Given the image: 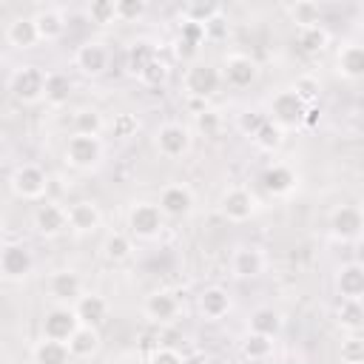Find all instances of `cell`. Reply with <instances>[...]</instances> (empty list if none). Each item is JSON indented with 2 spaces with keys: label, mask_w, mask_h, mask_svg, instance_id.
Listing matches in <instances>:
<instances>
[{
  "label": "cell",
  "mask_w": 364,
  "mask_h": 364,
  "mask_svg": "<svg viewBox=\"0 0 364 364\" xmlns=\"http://www.w3.org/2000/svg\"><path fill=\"white\" fill-rule=\"evenodd\" d=\"M222 82H225L222 71L216 65H210V63H202V60L188 63V68L182 74V91L196 102H205L208 97H213Z\"/></svg>",
  "instance_id": "6da1fadb"
},
{
  "label": "cell",
  "mask_w": 364,
  "mask_h": 364,
  "mask_svg": "<svg viewBox=\"0 0 364 364\" xmlns=\"http://www.w3.org/2000/svg\"><path fill=\"white\" fill-rule=\"evenodd\" d=\"M46 80H48V71H43L40 65H20L9 77V94L20 105H37L46 100Z\"/></svg>",
  "instance_id": "7a4b0ae2"
},
{
  "label": "cell",
  "mask_w": 364,
  "mask_h": 364,
  "mask_svg": "<svg viewBox=\"0 0 364 364\" xmlns=\"http://www.w3.org/2000/svg\"><path fill=\"white\" fill-rule=\"evenodd\" d=\"M9 188L23 202H40L48 191V173L37 162H20L9 176Z\"/></svg>",
  "instance_id": "3957f363"
},
{
  "label": "cell",
  "mask_w": 364,
  "mask_h": 364,
  "mask_svg": "<svg viewBox=\"0 0 364 364\" xmlns=\"http://www.w3.org/2000/svg\"><path fill=\"white\" fill-rule=\"evenodd\" d=\"M307 108H310V105H307L293 88H284V91H279V94L270 100V111H267V117H270L279 128L293 131V128H301V125H304Z\"/></svg>",
  "instance_id": "277c9868"
},
{
  "label": "cell",
  "mask_w": 364,
  "mask_h": 364,
  "mask_svg": "<svg viewBox=\"0 0 364 364\" xmlns=\"http://www.w3.org/2000/svg\"><path fill=\"white\" fill-rule=\"evenodd\" d=\"M128 230L134 239L151 242L165 230V213L156 202H134L128 210Z\"/></svg>",
  "instance_id": "5b68a950"
},
{
  "label": "cell",
  "mask_w": 364,
  "mask_h": 364,
  "mask_svg": "<svg viewBox=\"0 0 364 364\" xmlns=\"http://www.w3.org/2000/svg\"><path fill=\"white\" fill-rule=\"evenodd\" d=\"M65 162L77 171H91L102 162V154H105V145L100 136H88V134H71L68 142H65Z\"/></svg>",
  "instance_id": "8992f818"
},
{
  "label": "cell",
  "mask_w": 364,
  "mask_h": 364,
  "mask_svg": "<svg viewBox=\"0 0 364 364\" xmlns=\"http://www.w3.org/2000/svg\"><path fill=\"white\" fill-rule=\"evenodd\" d=\"M80 316L74 310V304H54L51 310H46L43 316V338H51V341H65L80 330Z\"/></svg>",
  "instance_id": "52a82bcc"
},
{
  "label": "cell",
  "mask_w": 364,
  "mask_h": 364,
  "mask_svg": "<svg viewBox=\"0 0 364 364\" xmlns=\"http://www.w3.org/2000/svg\"><path fill=\"white\" fill-rule=\"evenodd\" d=\"M34 270V256L23 242H6L0 250V276L6 282H23Z\"/></svg>",
  "instance_id": "ba28073f"
},
{
  "label": "cell",
  "mask_w": 364,
  "mask_h": 364,
  "mask_svg": "<svg viewBox=\"0 0 364 364\" xmlns=\"http://www.w3.org/2000/svg\"><path fill=\"white\" fill-rule=\"evenodd\" d=\"M191 142H193L191 128H188V125H179V122H165V125H159L156 134H154V145H156V151H159L165 159H179V156H185V154L191 151Z\"/></svg>",
  "instance_id": "9c48e42d"
},
{
  "label": "cell",
  "mask_w": 364,
  "mask_h": 364,
  "mask_svg": "<svg viewBox=\"0 0 364 364\" xmlns=\"http://www.w3.org/2000/svg\"><path fill=\"white\" fill-rule=\"evenodd\" d=\"M330 233L338 242H355L364 236V210L358 205H341L330 213Z\"/></svg>",
  "instance_id": "30bf717a"
},
{
  "label": "cell",
  "mask_w": 364,
  "mask_h": 364,
  "mask_svg": "<svg viewBox=\"0 0 364 364\" xmlns=\"http://www.w3.org/2000/svg\"><path fill=\"white\" fill-rule=\"evenodd\" d=\"M74 65L85 74V77H100L108 71L111 65V51L105 43L100 40H85L82 46H77L74 51Z\"/></svg>",
  "instance_id": "8fae6325"
},
{
  "label": "cell",
  "mask_w": 364,
  "mask_h": 364,
  "mask_svg": "<svg viewBox=\"0 0 364 364\" xmlns=\"http://www.w3.org/2000/svg\"><path fill=\"white\" fill-rule=\"evenodd\" d=\"M259 202L256 196L247 191V188H228L219 199V213L228 219V222H247L253 213H256Z\"/></svg>",
  "instance_id": "7c38bea8"
},
{
  "label": "cell",
  "mask_w": 364,
  "mask_h": 364,
  "mask_svg": "<svg viewBox=\"0 0 364 364\" xmlns=\"http://www.w3.org/2000/svg\"><path fill=\"white\" fill-rule=\"evenodd\" d=\"M222 80L228 82V85H233V88H247V85H253L256 82V77H259V63L253 60V57H247V54H228L225 60H222Z\"/></svg>",
  "instance_id": "4fadbf2b"
},
{
  "label": "cell",
  "mask_w": 364,
  "mask_h": 364,
  "mask_svg": "<svg viewBox=\"0 0 364 364\" xmlns=\"http://www.w3.org/2000/svg\"><path fill=\"white\" fill-rule=\"evenodd\" d=\"M179 296L182 293H173V290H154V293H148L145 304H142L145 318L154 321V324H171L179 316Z\"/></svg>",
  "instance_id": "5bb4252c"
},
{
  "label": "cell",
  "mask_w": 364,
  "mask_h": 364,
  "mask_svg": "<svg viewBox=\"0 0 364 364\" xmlns=\"http://www.w3.org/2000/svg\"><path fill=\"white\" fill-rule=\"evenodd\" d=\"M156 205L162 208L165 219H185V216L193 210V191H191L188 185H182V182L165 185Z\"/></svg>",
  "instance_id": "9a60e30c"
},
{
  "label": "cell",
  "mask_w": 364,
  "mask_h": 364,
  "mask_svg": "<svg viewBox=\"0 0 364 364\" xmlns=\"http://www.w3.org/2000/svg\"><path fill=\"white\" fill-rule=\"evenodd\" d=\"M264 250L256 247V245H239L233 253H230V273L236 279H256L264 273Z\"/></svg>",
  "instance_id": "2e32d148"
},
{
  "label": "cell",
  "mask_w": 364,
  "mask_h": 364,
  "mask_svg": "<svg viewBox=\"0 0 364 364\" xmlns=\"http://www.w3.org/2000/svg\"><path fill=\"white\" fill-rule=\"evenodd\" d=\"M102 225V210L94 199H77L68 205V230L74 233H94Z\"/></svg>",
  "instance_id": "e0dca14e"
},
{
  "label": "cell",
  "mask_w": 364,
  "mask_h": 364,
  "mask_svg": "<svg viewBox=\"0 0 364 364\" xmlns=\"http://www.w3.org/2000/svg\"><path fill=\"white\" fill-rule=\"evenodd\" d=\"M34 230L46 239L60 236L63 230H68V208H63L57 202H43L34 210Z\"/></svg>",
  "instance_id": "ac0fdd59"
},
{
  "label": "cell",
  "mask_w": 364,
  "mask_h": 364,
  "mask_svg": "<svg viewBox=\"0 0 364 364\" xmlns=\"http://www.w3.org/2000/svg\"><path fill=\"white\" fill-rule=\"evenodd\" d=\"M48 293H51V299H57L60 304H74L85 290H82L80 273H74V270H57V273H51V279H48Z\"/></svg>",
  "instance_id": "d6986e66"
},
{
  "label": "cell",
  "mask_w": 364,
  "mask_h": 364,
  "mask_svg": "<svg viewBox=\"0 0 364 364\" xmlns=\"http://www.w3.org/2000/svg\"><path fill=\"white\" fill-rule=\"evenodd\" d=\"M6 43H9L11 48H20V51H28V48H34L37 43H43L34 17H14V20L6 26Z\"/></svg>",
  "instance_id": "ffe728a7"
},
{
  "label": "cell",
  "mask_w": 364,
  "mask_h": 364,
  "mask_svg": "<svg viewBox=\"0 0 364 364\" xmlns=\"http://www.w3.org/2000/svg\"><path fill=\"white\" fill-rule=\"evenodd\" d=\"M199 313L208 318V321H219L230 313V293L219 284H210L199 293Z\"/></svg>",
  "instance_id": "44dd1931"
},
{
  "label": "cell",
  "mask_w": 364,
  "mask_h": 364,
  "mask_svg": "<svg viewBox=\"0 0 364 364\" xmlns=\"http://www.w3.org/2000/svg\"><path fill=\"white\" fill-rule=\"evenodd\" d=\"M336 290H338L341 299L364 301V267H358L355 262L338 267V273H336Z\"/></svg>",
  "instance_id": "7402d4cb"
},
{
  "label": "cell",
  "mask_w": 364,
  "mask_h": 364,
  "mask_svg": "<svg viewBox=\"0 0 364 364\" xmlns=\"http://www.w3.org/2000/svg\"><path fill=\"white\" fill-rule=\"evenodd\" d=\"M296 182H299V179H296V171L287 168V165H282V162L264 168V173H262V188H264L270 196H287V193L296 188Z\"/></svg>",
  "instance_id": "603a6c76"
},
{
  "label": "cell",
  "mask_w": 364,
  "mask_h": 364,
  "mask_svg": "<svg viewBox=\"0 0 364 364\" xmlns=\"http://www.w3.org/2000/svg\"><path fill=\"white\" fill-rule=\"evenodd\" d=\"M74 310H77V316H80L82 324L100 327V324L105 321V316H108V301H105L100 293H82V296L74 301Z\"/></svg>",
  "instance_id": "cb8c5ba5"
},
{
  "label": "cell",
  "mask_w": 364,
  "mask_h": 364,
  "mask_svg": "<svg viewBox=\"0 0 364 364\" xmlns=\"http://www.w3.org/2000/svg\"><path fill=\"white\" fill-rule=\"evenodd\" d=\"M338 74L347 80H361L364 77V43H347L341 46L338 57H336Z\"/></svg>",
  "instance_id": "d4e9b609"
},
{
  "label": "cell",
  "mask_w": 364,
  "mask_h": 364,
  "mask_svg": "<svg viewBox=\"0 0 364 364\" xmlns=\"http://www.w3.org/2000/svg\"><path fill=\"white\" fill-rule=\"evenodd\" d=\"M34 23H37V31H40L43 43H54V40H60L65 34V14L60 9H51V6L40 9L34 14Z\"/></svg>",
  "instance_id": "484cf974"
},
{
  "label": "cell",
  "mask_w": 364,
  "mask_h": 364,
  "mask_svg": "<svg viewBox=\"0 0 364 364\" xmlns=\"http://www.w3.org/2000/svg\"><path fill=\"white\" fill-rule=\"evenodd\" d=\"M71 350L65 341H51V338H40L31 350V361L34 364H71Z\"/></svg>",
  "instance_id": "4316f807"
},
{
  "label": "cell",
  "mask_w": 364,
  "mask_h": 364,
  "mask_svg": "<svg viewBox=\"0 0 364 364\" xmlns=\"http://www.w3.org/2000/svg\"><path fill=\"white\" fill-rule=\"evenodd\" d=\"M156 57H159V54H156V46H154L151 40H134V43L128 46L125 65H128V71H131L134 77H139Z\"/></svg>",
  "instance_id": "83f0119b"
},
{
  "label": "cell",
  "mask_w": 364,
  "mask_h": 364,
  "mask_svg": "<svg viewBox=\"0 0 364 364\" xmlns=\"http://www.w3.org/2000/svg\"><path fill=\"white\" fill-rule=\"evenodd\" d=\"M71 94H74L71 77L65 71H48V80H46V102L54 105V108H60V105H65L71 100Z\"/></svg>",
  "instance_id": "f1b7e54d"
},
{
  "label": "cell",
  "mask_w": 364,
  "mask_h": 364,
  "mask_svg": "<svg viewBox=\"0 0 364 364\" xmlns=\"http://www.w3.org/2000/svg\"><path fill=\"white\" fill-rule=\"evenodd\" d=\"M247 330L250 333H259V336L276 338L282 333V316H279V310H273V307H256L250 313V318H247Z\"/></svg>",
  "instance_id": "f546056e"
},
{
  "label": "cell",
  "mask_w": 364,
  "mask_h": 364,
  "mask_svg": "<svg viewBox=\"0 0 364 364\" xmlns=\"http://www.w3.org/2000/svg\"><path fill=\"white\" fill-rule=\"evenodd\" d=\"M68 350H71L74 358H91L100 350V330L88 327V324H80V330L68 338Z\"/></svg>",
  "instance_id": "4dcf8cb0"
},
{
  "label": "cell",
  "mask_w": 364,
  "mask_h": 364,
  "mask_svg": "<svg viewBox=\"0 0 364 364\" xmlns=\"http://www.w3.org/2000/svg\"><path fill=\"white\" fill-rule=\"evenodd\" d=\"M131 253H134V239H131V233L114 230V233L105 236V242H102V256H105L108 262L119 264V262L131 259Z\"/></svg>",
  "instance_id": "1f68e13d"
},
{
  "label": "cell",
  "mask_w": 364,
  "mask_h": 364,
  "mask_svg": "<svg viewBox=\"0 0 364 364\" xmlns=\"http://www.w3.org/2000/svg\"><path fill=\"white\" fill-rule=\"evenodd\" d=\"M296 43H299V48L304 54H321L330 46V31L318 23V26H310V28L296 31Z\"/></svg>",
  "instance_id": "d6a6232c"
},
{
  "label": "cell",
  "mask_w": 364,
  "mask_h": 364,
  "mask_svg": "<svg viewBox=\"0 0 364 364\" xmlns=\"http://www.w3.org/2000/svg\"><path fill=\"white\" fill-rule=\"evenodd\" d=\"M242 355L247 361H267L273 355V338L247 330V336L242 338Z\"/></svg>",
  "instance_id": "836d02e7"
},
{
  "label": "cell",
  "mask_w": 364,
  "mask_h": 364,
  "mask_svg": "<svg viewBox=\"0 0 364 364\" xmlns=\"http://www.w3.org/2000/svg\"><path fill=\"white\" fill-rule=\"evenodd\" d=\"M287 14H290V20L296 23L299 31L321 23V9H318L316 3H310V0H299V3L287 6Z\"/></svg>",
  "instance_id": "e575fe53"
},
{
  "label": "cell",
  "mask_w": 364,
  "mask_h": 364,
  "mask_svg": "<svg viewBox=\"0 0 364 364\" xmlns=\"http://www.w3.org/2000/svg\"><path fill=\"white\" fill-rule=\"evenodd\" d=\"M219 14H222L219 3H202V0H193V3H188L182 9V20H191V23H199V26L213 23Z\"/></svg>",
  "instance_id": "d590c367"
},
{
  "label": "cell",
  "mask_w": 364,
  "mask_h": 364,
  "mask_svg": "<svg viewBox=\"0 0 364 364\" xmlns=\"http://www.w3.org/2000/svg\"><path fill=\"white\" fill-rule=\"evenodd\" d=\"M105 128V119L97 108H82L74 114V134H88V136H100Z\"/></svg>",
  "instance_id": "8d00e7d4"
},
{
  "label": "cell",
  "mask_w": 364,
  "mask_h": 364,
  "mask_svg": "<svg viewBox=\"0 0 364 364\" xmlns=\"http://www.w3.org/2000/svg\"><path fill=\"white\" fill-rule=\"evenodd\" d=\"M282 142H284V128H279L273 119H267V122L259 128V134L253 136V145H256L259 151H267V154L279 151Z\"/></svg>",
  "instance_id": "74e56055"
},
{
  "label": "cell",
  "mask_w": 364,
  "mask_h": 364,
  "mask_svg": "<svg viewBox=\"0 0 364 364\" xmlns=\"http://www.w3.org/2000/svg\"><path fill=\"white\" fill-rule=\"evenodd\" d=\"M338 324L350 333L361 330L364 327V301H350V299H341L338 304Z\"/></svg>",
  "instance_id": "f35d334b"
},
{
  "label": "cell",
  "mask_w": 364,
  "mask_h": 364,
  "mask_svg": "<svg viewBox=\"0 0 364 364\" xmlns=\"http://www.w3.org/2000/svg\"><path fill=\"white\" fill-rule=\"evenodd\" d=\"M338 358H341V364H364V338L355 336V333H350L347 338H341Z\"/></svg>",
  "instance_id": "ab89813d"
},
{
  "label": "cell",
  "mask_w": 364,
  "mask_h": 364,
  "mask_svg": "<svg viewBox=\"0 0 364 364\" xmlns=\"http://www.w3.org/2000/svg\"><path fill=\"white\" fill-rule=\"evenodd\" d=\"M267 119H270V117H267L264 111H259V108H247V111H242V114L236 117V128H239L245 136L253 139V136L259 134V128H262Z\"/></svg>",
  "instance_id": "60d3db41"
},
{
  "label": "cell",
  "mask_w": 364,
  "mask_h": 364,
  "mask_svg": "<svg viewBox=\"0 0 364 364\" xmlns=\"http://www.w3.org/2000/svg\"><path fill=\"white\" fill-rule=\"evenodd\" d=\"M88 20L97 23V26H108V23H117V3L114 0H97L85 9Z\"/></svg>",
  "instance_id": "b9f144b4"
},
{
  "label": "cell",
  "mask_w": 364,
  "mask_h": 364,
  "mask_svg": "<svg viewBox=\"0 0 364 364\" xmlns=\"http://www.w3.org/2000/svg\"><path fill=\"white\" fill-rule=\"evenodd\" d=\"M293 91H296L307 105H313V102H316V97L321 94V82H318V77H316V74H301V77H296Z\"/></svg>",
  "instance_id": "7bdbcfd3"
},
{
  "label": "cell",
  "mask_w": 364,
  "mask_h": 364,
  "mask_svg": "<svg viewBox=\"0 0 364 364\" xmlns=\"http://www.w3.org/2000/svg\"><path fill=\"white\" fill-rule=\"evenodd\" d=\"M148 11L145 0H117V23H134Z\"/></svg>",
  "instance_id": "ee69618b"
},
{
  "label": "cell",
  "mask_w": 364,
  "mask_h": 364,
  "mask_svg": "<svg viewBox=\"0 0 364 364\" xmlns=\"http://www.w3.org/2000/svg\"><path fill=\"white\" fill-rule=\"evenodd\" d=\"M139 80L145 82V85H151V88H159V85H165V80H168V63L162 60V57H156L142 74H139Z\"/></svg>",
  "instance_id": "f6af8a7d"
},
{
  "label": "cell",
  "mask_w": 364,
  "mask_h": 364,
  "mask_svg": "<svg viewBox=\"0 0 364 364\" xmlns=\"http://www.w3.org/2000/svg\"><path fill=\"white\" fill-rule=\"evenodd\" d=\"M179 40H185V43H191V46H202L205 40H208V28L205 26H199V23H191V20H182L179 23Z\"/></svg>",
  "instance_id": "bcb514c9"
},
{
  "label": "cell",
  "mask_w": 364,
  "mask_h": 364,
  "mask_svg": "<svg viewBox=\"0 0 364 364\" xmlns=\"http://www.w3.org/2000/svg\"><path fill=\"white\" fill-rule=\"evenodd\" d=\"M136 128H139V119H136L134 114H117L114 122H111V131H114V136H119V139L134 136Z\"/></svg>",
  "instance_id": "7dc6e473"
},
{
  "label": "cell",
  "mask_w": 364,
  "mask_h": 364,
  "mask_svg": "<svg viewBox=\"0 0 364 364\" xmlns=\"http://www.w3.org/2000/svg\"><path fill=\"white\" fill-rule=\"evenodd\" d=\"M219 125H222L219 111L205 108V111H199V114H196V128H199L205 136H216V134H219Z\"/></svg>",
  "instance_id": "c3c4849f"
},
{
  "label": "cell",
  "mask_w": 364,
  "mask_h": 364,
  "mask_svg": "<svg viewBox=\"0 0 364 364\" xmlns=\"http://www.w3.org/2000/svg\"><path fill=\"white\" fill-rule=\"evenodd\" d=\"M148 364H185V355L173 347H156L148 358Z\"/></svg>",
  "instance_id": "681fc988"
},
{
  "label": "cell",
  "mask_w": 364,
  "mask_h": 364,
  "mask_svg": "<svg viewBox=\"0 0 364 364\" xmlns=\"http://www.w3.org/2000/svg\"><path fill=\"white\" fill-rule=\"evenodd\" d=\"M176 54H179L182 60H191V63H193V57L199 54V48L191 46V43H185V40H176Z\"/></svg>",
  "instance_id": "f907efd6"
},
{
  "label": "cell",
  "mask_w": 364,
  "mask_h": 364,
  "mask_svg": "<svg viewBox=\"0 0 364 364\" xmlns=\"http://www.w3.org/2000/svg\"><path fill=\"white\" fill-rule=\"evenodd\" d=\"M205 28H208V37H222V34H225V20H222V17H216V20H213V23H208Z\"/></svg>",
  "instance_id": "816d5d0a"
},
{
  "label": "cell",
  "mask_w": 364,
  "mask_h": 364,
  "mask_svg": "<svg viewBox=\"0 0 364 364\" xmlns=\"http://www.w3.org/2000/svg\"><path fill=\"white\" fill-rule=\"evenodd\" d=\"M353 262H355L358 267H364V236L355 239V245H353Z\"/></svg>",
  "instance_id": "f5cc1de1"
},
{
  "label": "cell",
  "mask_w": 364,
  "mask_h": 364,
  "mask_svg": "<svg viewBox=\"0 0 364 364\" xmlns=\"http://www.w3.org/2000/svg\"><path fill=\"white\" fill-rule=\"evenodd\" d=\"M318 119H321V111H318L316 105H310V108H307V117H304V128H316Z\"/></svg>",
  "instance_id": "db71d44e"
},
{
  "label": "cell",
  "mask_w": 364,
  "mask_h": 364,
  "mask_svg": "<svg viewBox=\"0 0 364 364\" xmlns=\"http://www.w3.org/2000/svg\"><path fill=\"white\" fill-rule=\"evenodd\" d=\"M185 364H208V361H205V355L193 353V355H185Z\"/></svg>",
  "instance_id": "11a10c76"
},
{
  "label": "cell",
  "mask_w": 364,
  "mask_h": 364,
  "mask_svg": "<svg viewBox=\"0 0 364 364\" xmlns=\"http://www.w3.org/2000/svg\"><path fill=\"white\" fill-rule=\"evenodd\" d=\"M358 28H361V37H364V11H361V17H358Z\"/></svg>",
  "instance_id": "9f6ffc18"
}]
</instances>
